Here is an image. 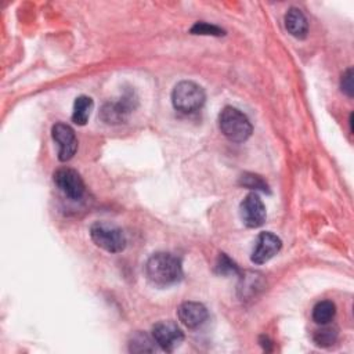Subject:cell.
I'll return each mask as SVG.
<instances>
[{
	"label": "cell",
	"mask_w": 354,
	"mask_h": 354,
	"mask_svg": "<svg viewBox=\"0 0 354 354\" xmlns=\"http://www.w3.org/2000/svg\"><path fill=\"white\" fill-rule=\"evenodd\" d=\"M313 339H314L315 344H318L321 347H329L337 339V328L333 325H329V324H324V325H321L319 329H317L314 332Z\"/></svg>",
	"instance_id": "cell-16"
},
{
	"label": "cell",
	"mask_w": 354,
	"mask_h": 354,
	"mask_svg": "<svg viewBox=\"0 0 354 354\" xmlns=\"http://www.w3.org/2000/svg\"><path fill=\"white\" fill-rule=\"evenodd\" d=\"M340 88L342 91L348 95V97H353V69L348 68L343 75H342V79H340Z\"/></svg>",
	"instance_id": "cell-20"
},
{
	"label": "cell",
	"mask_w": 354,
	"mask_h": 354,
	"mask_svg": "<svg viewBox=\"0 0 354 354\" xmlns=\"http://www.w3.org/2000/svg\"><path fill=\"white\" fill-rule=\"evenodd\" d=\"M285 28L296 39H304L308 33V22L306 15L296 7H292L285 14Z\"/></svg>",
	"instance_id": "cell-12"
},
{
	"label": "cell",
	"mask_w": 354,
	"mask_h": 354,
	"mask_svg": "<svg viewBox=\"0 0 354 354\" xmlns=\"http://www.w3.org/2000/svg\"><path fill=\"white\" fill-rule=\"evenodd\" d=\"M191 33L194 35H212V36H221L224 35V30L214 26V25H210V24H206V22H196L192 28H191Z\"/></svg>",
	"instance_id": "cell-19"
},
{
	"label": "cell",
	"mask_w": 354,
	"mask_h": 354,
	"mask_svg": "<svg viewBox=\"0 0 354 354\" xmlns=\"http://www.w3.org/2000/svg\"><path fill=\"white\" fill-rule=\"evenodd\" d=\"M54 184L69 199L79 201L84 195V183L80 174L69 167L58 169L54 173Z\"/></svg>",
	"instance_id": "cell-7"
},
{
	"label": "cell",
	"mask_w": 354,
	"mask_h": 354,
	"mask_svg": "<svg viewBox=\"0 0 354 354\" xmlns=\"http://www.w3.org/2000/svg\"><path fill=\"white\" fill-rule=\"evenodd\" d=\"M180 322L188 329H196L205 324L207 319V308L198 301H184L180 304L178 310Z\"/></svg>",
	"instance_id": "cell-10"
},
{
	"label": "cell",
	"mask_w": 354,
	"mask_h": 354,
	"mask_svg": "<svg viewBox=\"0 0 354 354\" xmlns=\"http://www.w3.org/2000/svg\"><path fill=\"white\" fill-rule=\"evenodd\" d=\"M133 108V98L131 95H124L119 101H112L104 104L100 118L109 124H116L122 123L126 120L127 115L131 112Z\"/></svg>",
	"instance_id": "cell-11"
},
{
	"label": "cell",
	"mask_w": 354,
	"mask_h": 354,
	"mask_svg": "<svg viewBox=\"0 0 354 354\" xmlns=\"http://www.w3.org/2000/svg\"><path fill=\"white\" fill-rule=\"evenodd\" d=\"M216 268L220 274H238L239 272L238 266L225 253H220L217 263H216Z\"/></svg>",
	"instance_id": "cell-18"
},
{
	"label": "cell",
	"mask_w": 354,
	"mask_h": 354,
	"mask_svg": "<svg viewBox=\"0 0 354 354\" xmlns=\"http://www.w3.org/2000/svg\"><path fill=\"white\" fill-rule=\"evenodd\" d=\"M53 140L58 144V159L66 162L73 158L77 149V138L75 130L62 122H58L51 129Z\"/></svg>",
	"instance_id": "cell-8"
},
{
	"label": "cell",
	"mask_w": 354,
	"mask_h": 354,
	"mask_svg": "<svg viewBox=\"0 0 354 354\" xmlns=\"http://www.w3.org/2000/svg\"><path fill=\"white\" fill-rule=\"evenodd\" d=\"M205 90L191 80L178 82L171 91L173 106L184 113L199 111L205 104Z\"/></svg>",
	"instance_id": "cell-3"
},
{
	"label": "cell",
	"mask_w": 354,
	"mask_h": 354,
	"mask_svg": "<svg viewBox=\"0 0 354 354\" xmlns=\"http://www.w3.org/2000/svg\"><path fill=\"white\" fill-rule=\"evenodd\" d=\"M145 275L155 286L166 288L174 285L183 278L181 260L173 253H153L145 264Z\"/></svg>",
	"instance_id": "cell-1"
},
{
	"label": "cell",
	"mask_w": 354,
	"mask_h": 354,
	"mask_svg": "<svg viewBox=\"0 0 354 354\" xmlns=\"http://www.w3.org/2000/svg\"><path fill=\"white\" fill-rule=\"evenodd\" d=\"M239 216L248 228H257L264 224L267 213L266 206L257 192L248 194L239 205Z\"/></svg>",
	"instance_id": "cell-6"
},
{
	"label": "cell",
	"mask_w": 354,
	"mask_h": 354,
	"mask_svg": "<svg viewBox=\"0 0 354 354\" xmlns=\"http://www.w3.org/2000/svg\"><path fill=\"white\" fill-rule=\"evenodd\" d=\"M336 314V306L330 300L318 301L313 308V319L318 325L329 324Z\"/></svg>",
	"instance_id": "cell-14"
},
{
	"label": "cell",
	"mask_w": 354,
	"mask_h": 354,
	"mask_svg": "<svg viewBox=\"0 0 354 354\" xmlns=\"http://www.w3.org/2000/svg\"><path fill=\"white\" fill-rule=\"evenodd\" d=\"M94 102L87 95H79L73 102V112H72V120L77 126H84L90 118V113L93 111Z\"/></svg>",
	"instance_id": "cell-13"
},
{
	"label": "cell",
	"mask_w": 354,
	"mask_h": 354,
	"mask_svg": "<svg viewBox=\"0 0 354 354\" xmlns=\"http://www.w3.org/2000/svg\"><path fill=\"white\" fill-rule=\"evenodd\" d=\"M91 241L109 253H119L126 246V235L122 228L105 221H95L90 227Z\"/></svg>",
	"instance_id": "cell-4"
},
{
	"label": "cell",
	"mask_w": 354,
	"mask_h": 354,
	"mask_svg": "<svg viewBox=\"0 0 354 354\" xmlns=\"http://www.w3.org/2000/svg\"><path fill=\"white\" fill-rule=\"evenodd\" d=\"M218 127L224 137L234 142H243L252 134V123L248 116L234 106H225L218 115Z\"/></svg>",
	"instance_id": "cell-2"
},
{
	"label": "cell",
	"mask_w": 354,
	"mask_h": 354,
	"mask_svg": "<svg viewBox=\"0 0 354 354\" xmlns=\"http://www.w3.org/2000/svg\"><path fill=\"white\" fill-rule=\"evenodd\" d=\"M241 184L246 188L254 189V191H263V192H268V185L267 183L257 174H252V173H245L241 177Z\"/></svg>",
	"instance_id": "cell-17"
},
{
	"label": "cell",
	"mask_w": 354,
	"mask_h": 354,
	"mask_svg": "<svg viewBox=\"0 0 354 354\" xmlns=\"http://www.w3.org/2000/svg\"><path fill=\"white\" fill-rule=\"evenodd\" d=\"M281 248H282V241L279 239V236L268 231L260 232L256 238L250 260L254 264H264L270 259H272L281 250Z\"/></svg>",
	"instance_id": "cell-9"
},
{
	"label": "cell",
	"mask_w": 354,
	"mask_h": 354,
	"mask_svg": "<svg viewBox=\"0 0 354 354\" xmlns=\"http://www.w3.org/2000/svg\"><path fill=\"white\" fill-rule=\"evenodd\" d=\"M152 337L163 351L171 353L184 340V333L174 321H159L152 326Z\"/></svg>",
	"instance_id": "cell-5"
},
{
	"label": "cell",
	"mask_w": 354,
	"mask_h": 354,
	"mask_svg": "<svg viewBox=\"0 0 354 354\" xmlns=\"http://www.w3.org/2000/svg\"><path fill=\"white\" fill-rule=\"evenodd\" d=\"M156 350L153 337L144 332H136L129 340V351L131 353H153Z\"/></svg>",
	"instance_id": "cell-15"
}]
</instances>
